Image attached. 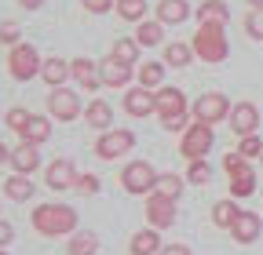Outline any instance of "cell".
I'll return each mask as SVG.
<instances>
[{
	"mask_svg": "<svg viewBox=\"0 0 263 255\" xmlns=\"http://www.w3.org/2000/svg\"><path fill=\"white\" fill-rule=\"evenodd\" d=\"M197 18H201V22H219V26H227L230 11H227L223 0H205V4L197 8Z\"/></svg>",
	"mask_w": 263,
	"mask_h": 255,
	"instance_id": "cell-25",
	"label": "cell"
},
{
	"mask_svg": "<svg viewBox=\"0 0 263 255\" xmlns=\"http://www.w3.org/2000/svg\"><path fill=\"white\" fill-rule=\"evenodd\" d=\"M249 4H252V8H263V0H249Z\"/></svg>",
	"mask_w": 263,
	"mask_h": 255,
	"instance_id": "cell-46",
	"label": "cell"
},
{
	"mask_svg": "<svg viewBox=\"0 0 263 255\" xmlns=\"http://www.w3.org/2000/svg\"><path fill=\"white\" fill-rule=\"evenodd\" d=\"M41 164V157H37V146H29V142H22L18 150H11V168L18 172V175H29L33 168Z\"/></svg>",
	"mask_w": 263,
	"mask_h": 255,
	"instance_id": "cell-18",
	"label": "cell"
},
{
	"mask_svg": "<svg viewBox=\"0 0 263 255\" xmlns=\"http://www.w3.org/2000/svg\"><path fill=\"white\" fill-rule=\"evenodd\" d=\"M48 135H51V124H48L44 117H29L26 132H22V142H29V146H41Z\"/></svg>",
	"mask_w": 263,
	"mask_h": 255,
	"instance_id": "cell-22",
	"label": "cell"
},
{
	"mask_svg": "<svg viewBox=\"0 0 263 255\" xmlns=\"http://www.w3.org/2000/svg\"><path fill=\"white\" fill-rule=\"evenodd\" d=\"M18 4H22V8H41L44 0H18Z\"/></svg>",
	"mask_w": 263,
	"mask_h": 255,
	"instance_id": "cell-44",
	"label": "cell"
},
{
	"mask_svg": "<svg viewBox=\"0 0 263 255\" xmlns=\"http://www.w3.org/2000/svg\"><path fill=\"white\" fill-rule=\"evenodd\" d=\"M230 233H234L238 244H252V241L259 237V215H256V211H241V215L234 219V226H230Z\"/></svg>",
	"mask_w": 263,
	"mask_h": 255,
	"instance_id": "cell-15",
	"label": "cell"
},
{
	"mask_svg": "<svg viewBox=\"0 0 263 255\" xmlns=\"http://www.w3.org/2000/svg\"><path fill=\"white\" fill-rule=\"evenodd\" d=\"M186 15H190L186 0H161V4H157V18H161V22H172V26H179Z\"/></svg>",
	"mask_w": 263,
	"mask_h": 255,
	"instance_id": "cell-19",
	"label": "cell"
},
{
	"mask_svg": "<svg viewBox=\"0 0 263 255\" xmlns=\"http://www.w3.org/2000/svg\"><path fill=\"white\" fill-rule=\"evenodd\" d=\"M241 215V208L234 204V201H219L216 208H212V219H216V226H223V230H230L234 226V219Z\"/></svg>",
	"mask_w": 263,
	"mask_h": 255,
	"instance_id": "cell-26",
	"label": "cell"
},
{
	"mask_svg": "<svg viewBox=\"0 0 263 255\" xmlns=\"http://www.w3.org/2000/svg\"><path fill=\"white\" fill-rule=\"evenodd\" d=\"M11 237H15V230L8 226L4 219H0V248H4V244H11Z\"/></svg>",
	"mask_w": 263,
	"mask_h": 255,
	"instance_id": "cell-42",
	"label": "cell"
},
{
	"mask_svg": "<svg viewBox=\"0 0 263 255\" xmlns=\"http://www.w3.org/2000/svg\"><path fill=\"white\" fill-rule=\"evenodd\" d=\"M0 161H11V153H8L4 146H0Z\"/></svg>",
	"mask_w": 263,
	"mask_h": 255,
	"instance_id": "cell-45",
	"label": "cell"
},
{
	"mask_svg": "<svg viewBox=\"0 0 263 255\" xmlns=\"http://www.w3.org/2000/svg\"><path fill=\"white\" fill-rule=\"evenodd\" d=\"M0 255H4V251H0Z\"/></svg>",
	"mask_w": 263,
	"mask_h": 255,
	"instance_id": "cell-47",
	"label": "cell"
},
{
	"mask_svg": "<svg viewBox=\"0 0 263 255\" xmlns=\"http://www.w3.org/2000/svg\"><path fill=\"white\" fill-rule=\"evenodd\" d=\"M48 110L59 117V120H73L77 113H81V99L73 91H66V88H51V95H48Z\"/></svg>",
	"mask_w": 263,
	"mask_h": 255,
	"instance_id": "cell-9",
	"label": "cell"
},
{
	"mask_svg": "<svg viewBox=\"0 0 263 255\" xmlns=\"http://www.w3.org/2000/svg\"><path fill=\"white\" fill-rule=\"evenodd\" d=\"M238 153L245 157V161H249V157H263V142H259L256 135H241V146H238Z\"/></svg>",
	"mask_w": 263,
	"mask_h": 255,
	"instance_id": "cell-36",
	"label": "cell"
},
{
	"mask_svg": "<svg viewBox=\"0 0 263 255\" xmlns=\"http://www.w3.org/2000/svg\"><path fill=\"white\" fill-rule=\"evenodd\" d=\"M41 55H37V48H29V44H15L11 48V58H8V70H11V77L15 80H33L41 73Z\"/></svg>",
	"mask_w": 263,
	"mask_h": 255,
	"instance_id": "cell-4",
	"label": "cell"
},
{
	"mask_svg": "<svg viewBox=\"0 0 263 255\" xmlns=\"http://www.w3.org/2000/svg\"><path fill=\"white\" fill-rule=\"evenodd\" d=\"M161 37H164L161 22H139V29H136V40H139V48H154V44H161Z\"/></svg>",
	"mask_w": 263,
	"mask_h": 255,
	"instance_id": "cell-27",
	"label": "cell"
},
{
	"mask_svg": "<svg viewBox=\"0 0 263 255\" xmlns=\"http://www.w3.org/2000/svg\"><path fill=\"white\" fill-rule=\"evenodd\" d=\"M157 255H190V248L186 244H168V248H161Z\"/></svg>",
	"mask_w": 263,
	"mask_h": 255,
	"instance_id": "cell-43",
	"label": "cell"
},
{
	"mask_svg": "<svg viewBox=\"0 0 263 255\" xmlns=\"http://www.w3.org/2000/svg\"><path fill=\"white\" fill-rule=\"evenodd\" d=\"M146 219H150V226L154 230H164V226H172L176 222V201L168 197H146Z\"/></svg>",
	"mask_w": 263,
	"mask_h": 255,
	"instance_id": "cell-10",
	"label": "cell"
},
{
	"mask_svg": "<svg viewBox=\"0 0 263 255\" xmlns=\"http://www.w3.org/2000/svg\"><path fill=\"white\" fill-rule=\"evenodd\" d=\"M0 40L15 44V40H18V26H15V22H4V26H0Z\"/></svg>",
	"mask_w": 263,
	"mask_h": 255,
	"instance_id": "cell-40",
	"label": "cell"
},
{
	"mask_svg": "<svg viewBox=\"0 0 263 255\" xmlns=\"http://www.w3.org/2000/svg\"><path fill=\"white\" fill-rule=\"evenodd\" d=\"M8 124L22 135V132H26V124H29V113H26V110H11V113H8Z\"/></svg>",
	"mask_w": 263,
	"mask_h": 255,
	"instance_id": "cell-37",
	"label": "cell"
},
{
	"mask_svg": "<svg viewBox=\"0 0 263 255\" xmlns=\"http://www.w3.org/2000/svg\"><path fill=\"white\" fill-rule=\"evenodd\" d=\"M230 128H234L238 135H252L259 128V110L252 102H238L234 110H230Z\"/></svg>",
	"mask_w": 263,
	"mask_h": 255,
	"instance_id": "cell-11",
	"label": "cell"
},
{
	"mask_svg": "<svg viewBox=\"0 0 263 255\" xmlns=\"http://www.w3.org/2000/svg\"><path fill=\"white\" fill-rule=\"evenodd\" d=\"M190 58H194V48H186V44H168V48H164V62L176 66V70H183Z\"/></svg>",
	"mask_w": 263,
	"mask_h": 255,
	"instance_id": "cell-30",
	"label": "cell"
},
{
	"mask_svg": "<svg viewBox=\"0 0 263 255\" xmlns=\"http://www.w3.org/2000/svg\"><path fill=\"white\" fill-rule=\"evenodd\" d=\"M117 11H121V18H128V22H139V18L146 15V0H117Z\"/></svg>",
	"mask_w": 263,
	"mask_h": 255,
	"instance_id": "cell-32",
	"label": "cell"
},
{
	"mask_svg": "<svg viewBox=\"0 0 263 255\" xmlns=\"http://www.w3.org/2000/svg\"><path fill=\"white\" fill-rule=\"evenodd\" d=\"M161 124L168 128V132H183V128H186V113H176V117H164Z\"/></svg>",
	"mask_w": 263,
	"mask_h": 255,
	"instance_id": "cell-39",
	"label": "cell"
},
{
	"mask_svg": "<svg viewBox=\"0 0 263 255\" xmlns=\"http://www.w3.org/2000/svg\"><path fill=\"white\" fill-rule=\"evenodd\" d=\"M245 29H249V37L263 40V8H252V11L245 15Z\"/></svg>",
	"mask_w": 263,
	"mask_h": 255,
	"instance_id": "cell-34",
	"label": "cell"
},
{
	"mask_svg": "<svg viewBox=\"0 0 263 255\" xmlns=\"http://www.w3.org/2000/svg\"><path fill=\"white\" fill-rule=\"evenodd\" d=\"M124 110H128L132 117H146V113L157 110V95H150L146 88H132V91L124 95Z\"/></svg>",
	"mask_w": 263,
	"mask_h": 255,
	"instance_id": "cell-12",
	"label": "cell"
},
{
	"mask_svg": "<svg viewBox=\"0 0 263 255\" xmlns=\"http://www.w3.org/2000/svg\"><path fill=\"white\" fill-rule=\"evenodd\" d=\"M33 226H37L44 237H62L77 230V211L70 204H41L33 211Z\"/></svg>",
	"mask_w": 263,
	"mask_h": 255,
	"instance_id": "cell-1",
	"label": "cell"
},
{
	"mask_svg": "<svg viewBox=\"0 0 263 255\" xmlns=\"http://www.w3.org/2000/svg\"><path fill=\"white\" fill-rule=\"evenodd\" d=\"M132 146H136V135L124 132V128H114V132H106L103 139L95 142V153L103 157V161H114V157H124Z\"/></svg>",
	"mask_w": 263,
	"mask_h": 255,
	"instance_id": "cell-7",
	"label": "cell"
},
{
	"mask_svg": "<svg viewBox=\"0 0 263 255\" xmlns=\"http://www.w3.org/2000/svg\"><path fill=\"white\" fill-rule=\"evenodd\" d=\"M41 77H44V80H48L51 88H59V84H62L66 77H73V73H70V66H66L62 58H48L44 66H41Z\"/></svg>",
	"mask_w": 263,
	"mask_h": 255,
	"instance_id": "cell-24",
	"label": "cell"
},
{
	"mask_svg": "<svg viewBox=\"0 0 263 255\" xmlns=\"http://www.w3.org/2000/svg\"><path fill=\"white\" fill-rule=\"evenodd\" d=\"M216 135H212V124H201V120H194L186 128V135H183V157H190V161H205V153L212 150Z\"/></svg>",
	"mask_w": 263,
	"mask_h": 255,
	"instance_id": "cell-5",
	"label": "cell"
},
{
	"mask_svg": "<svg viewBox=\"0 0 263 255\" xmlns=\"http://www.w3.org/2000/svg\"><path fill=\"white\" fill-rule=\"evenodd\" d=\"M161 251V241H157V230H139L132 237V255H157Z\"/></svg>",
	"mask_w": 263,
	"mask_h": 255,
	"instance_id": "cell-21",
	"label": "cell"
},
{
	"mask_svg": "<svg viewBox=\"0 0 263 255\" xmlns=\"http://www.w3.org/2000/svg\"><path fill=\"white\" fill-rule=\"evenodd\" d=\"M84 120H88L91 128H99V132H103V128H110V120H114V110H110V106H106L103 99H95V102L88 106Z\"/></svg>",
	"mask_w": 263,
	"mask_h": 255,
	"instance_id": "cell-23",
	"label": "cell"
},
{
	"mask_svg": "<svg viewBox=\"0 0 263 255\" xmlns=\"http://www.w3.org/2000/svg\"><path fill=\"white\" fill-rule=\"evenodd\" d=\"M44 179H48L51 189H70V186H77V172H73L70 161H51L48 172H44Z\"/></svg>",
	"mask_w": 263,
	"mask_h": 255,
	"instance_id": "cell-14",
	"label": "cell"
},
{
	"mask_svg": "<svg viewBox=\"0 0 263 255\" xmlns=\"http://www.w3.org/2000/svg\"><path fill=\"white\" fill-rule=\"evenodd\" d=\"M99 77H103V84H110V88H124L132 80V66H124V62H117L110 55L103 66H99Z\"/></svg>",
	"mask_w": 263,
	"mask_h": 255,
	"instance_id": "cell-16",
	"label": "cell"
},
{
	"mask_svg": "<svg viewBox=\"0 0 263 255\" xmlns=\"http://www.w3.org/2000/svg\"><path fill=\"white\" fill-rule=\"evenodd\" d=\"M84 8H88V11H95V15H103V11H110V8H114V0H84Z\"/></svg>",
	"mask_w": 263,
	"mask_h": 255,
	"instance_id": "cell-41",
	"label": "cell"
},
{
	"mask_svg": "<svg viewBox=\"0 0 263 255\" xmlns=\"http://www.w3.org/2000/svg\"><path fill=\"white\" fill-rule=\"evenodd\" d=\"M161 77H164V70H161V62H143V70H139V84L150 91V88H157L161 84Z\"/></svg>",
	"mask_w": 263,
	"mask_h": 255,
	"instance_id": "cell-33",
	"label": "cell"
},
{
	"mask_svg": "<svg viewBox=\"0 0 263 255\" xmlns=\"http://www.w3.org/2000/svg\"><path fill=\"white\" fill-rule=\"evenodd\" d=\"M4 194H8L11 201H29L33 194H37V186L29 182V175H11V179L4 182Z\"/></svg>",
	"mask_w": 263,
	"mask_h": 255,
	"instance_id": "cell-20",
	"label": "cell"
},
{
	"mask_svg": "<svg viewBox=\"0 0 263 255\" xmlns=\"http://www.w3.org/2000/svg\"><path fill=\"white\" fill-rule=\"evenodd\" d=\"M157 113L161 120L164 117H176V113H186V99L179 88H157Z\"/></svg>",
	"mask_w": 263,
	"mask_h": 255,
	"instance_id": "cell-13",
	"label": "cell"
},
{
	"mask_svg": "<svg viewBox=\"0 0 263 255\" xmlns=\"http://www.w3.org/2000/svg\"><path fill=\"white\" fill-rule=\"evenodd\" d=\"M77 189H81V194H99V179L95 175H77Z\"/></svg>",
	"mask_w": 263,
	"mask_h": 255,
	"instance_id": "cell-38",
	"label": "cell"
},
{
	"mask_svg": "<svg viewBox=\"0 0 263 255\" xmlns=\"http://www.w3.org/2000/svg\"><path fill=\"white\" fill-rule=\"evenodd\" d=\"M70 73H73V80H77V84H84L88 91H95L99 84H103V77H99V66H95V62H88V58L70 62Z\"/></svg>",
	"mask_w": 263,
	"mask_h": 255,
	"instance_id": "cell-17",
	"label": "cell"
},
{
	"mask_svg": "<svg viewBox=\"0 0 263 255\" xmlns=\"http://www.w3.org/2000/svg\"><path fill=\"white\" fill-rule=\"evenodd\" d=\"M223 117H230V102L223 99L219 91H209V95H201V99L194 102V120L216 124V120H223Z\"/></svg>",
	"mask_w": 263,
	"mask_h": 255,
	"instance_id": "cell-8",
	"label": "cell"
},
{
	"mask_svg": "<svg viewBox=\"0 0 263 255\" xmlns=\"http://www.w3.org/2000/svg\"><path fill=\"white\" fill-rule=\"evenodd\" d=\"M114 58L117 62H124V66H132V62L139 58V40H114Z\"/></svg>",
	"mask_w": 263,
	"mask_h": 255,
	"instance_id": "cell-31",
	"label": "cell"
},
{
	"mask_svg": "<svg viewBox=\"0 0 263 255\" xmlns=\"http://www.w3.org/2000/svg\"><path fill=\"white\" fill-rule=\"evenodd\" d=\"M179 189H183V179H179V175H172V172H168V175H157V186H154V194H157V197L176 201V197H179Z\"/></svg>",
	"mask_w": 263,
	"mask_h": 255,
	"instance_id": "cell-28",
	"label": "cell"
},
{
	"mask_svg": "<svg viewBox=\"0 0 263 255\" xmlns=\"http://www.w3.org/2000/svg\"><path fill=\"white\" fill-rule=\"evenodd\" d=\"M227 179H230V197H249L252 189H256V172L249 168V161L241 153H227Z\"/></svg>",
	"mask_w": 263,
	"mask_h": 255,
	"instance_id": "cell-3",
	"label": "cell"
},
{
	"mask_svg": "<svg viewBox=\"0 0 263 255\" xmlns=\"http://www.w3.org/2000/svg\"><path fill=\"white\" fill-rule=\"evenodd\" d=\"M186 179H190L194 186H205V182L212 179V172H209V164H205V161H190V172H186Z\"/></svg>",
	"mask_w": 263,
	"mask_h": 255,
	"instance_id": "cell-35",
	"label": "cell"
},
{
	"mask_svg": "<svg viewBox=\"0 0 263 255\" xmlns=\"http://www.w3.org/2000/svg\"><path fill=\"white\" fill-rule=\"evenodd\" d=\"M194 55H201L205 62H223L227 58V37L219 22H201V29L194 33Z\"/></svg>",
	"mask_w": 263,
	"mask_h": 255,
	"instance_id": "cell-2",
	"label": "cell"
},
{
	"mask_svg": "<svg viewBox=\"0 0 263 255\" xmlns=\"http://www.w3.org/2000/svg\"><path fill=\"white\" fill-rule=\"evenodd\" d=\"M121 182H124V189H128V194L143 197V194H150V189L157 186V172H154V168H150L146 161H132V164L124 168Z\"/></svg>",
	"mask_w": 263,
	"mask_h": 255,
	"instance_id": "cell-6",
	"label": "cell"
},
{
	"mask_svg": "<svg viewBox=\"0 0 263 255\" xmlns=\"http://www.w3.org/2000/svg\"><path fill=\"white\" fill-rule=\"evenodd\" d=\"M99 251V237L95 233H73V241H70V255H95Z\"/></svg>",
	"mask_w": 263,
	"mask_h": 255,
	"instance_id": "cell-29",
	"label": "cell"
}]
</instances>
